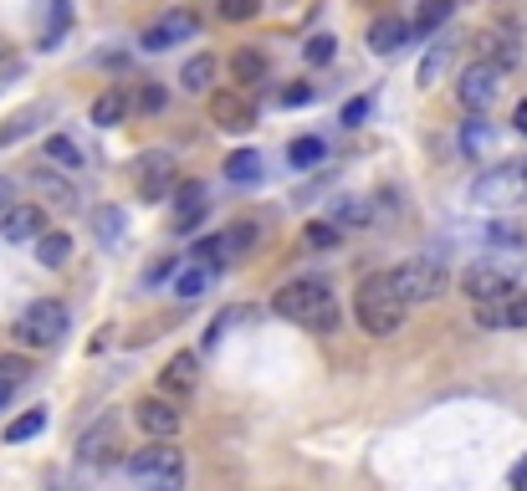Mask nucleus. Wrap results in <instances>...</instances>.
Segmentation results:
<instances>
[{
  "label": "nucleus",
  "instance_id": "nucleus-1",
  "mask_svg": "<svg viewBox=\"0 0 527 491\" xmlns=\"http://www.w3.org/2000/svg\"><path fill=\"white\" fill-rule=\"evenodd\" d=\"M272 312L297 328H313V333H333L343 323V312H338V297L323 277H297L287 282L277 297H272Z\"/></svg>",
  "mask_w": 527,
  "mask_h": 491
},
{
  "label": "nucleus",
  "instance_id": "nucleus-2",
  "mask_svg": "<svg viewBox=\"0 0 527 491\" xmlns=\"http://www.w3.org/2000/svg\"><path fill=\"white\" fill-rule=\"evenodd\" d=\"M405 302L394 297V287H389V277L379 272V277H369L359 292H354V318H359V328L369 333V338H389V333H400L405 328Z\"/></svg>",
  "mask_w": 527,
  "mask_h": 491
},
{
  "label": "nucleus",
  "instance_id": "nucleus-3",
  "mask_svg": "<svg viewBox=\"0 0 527 491\" xmlns=\"http://www.w3.org/2000/svg\"><path fill=\"white\" fill-rule=\"evenodd\" d=\"M128 481L139 491H185V456L169 440H154L128 456Z\"/></svg>",
  "mask_w": 527,
  "mask_h": 491
},
{
  "label": "nucleus",
  "instance_id": "nucleus-4",
  "mask_svg": "<svg viewBox=\"0 0 527 491\" xmlns=\"http://www.w3.org/2000/svg\"><path fill=\"white\" fill-rule=\"evenodd\" d=\"M67 338V307L57 297H36L16 318V343L21 348H57Z\"/></svg>",
  "mask_w": 527,
  "mask_h": 491
},
{
  "label": "nucleus",
  "instance_id": "nucleus-5",
  "mask_svg": "<svg viewBox=\"0 0 527 491\" xmlns=\"http://www.w3.org/2000/svg\"><path fill=\"white\" fill-rule=\"evenodd\" d=\"M394 297H400L405 307H420V302H435L446 292V266L441 261H430V256H415L405 266H394V272H384Z\"/></svg>",
  "mask_w": 527,
  "mask_h": 491
},
{
  "label": "nucleus",
  "instance_id": "nucleus-6",
  "mask_svg": "<svg viewBox=\"0 0 527 491\" xmlns=\"http://www.w3.org/2000/svg\"><path fill=\"white\" fill-rule=\"evenodd\" d=\"M471 200L487 205V210H512L517 200H527V164L517 159V164H497L487 174H476Z\"/></svg>",
  "mask_w": 527,
  "mask_h": 491
},
{
  "label": "nucleus",
  "instance_id": "nucleus-7",
  "mask_svg": "<svg viewBox=\"0 0 527 491\" xmlns=\"http://www.w3.org/2000/svg\"><path fill=\"white\" fill-rule=\"evenodd\" d=\"M502 67H492V62H471L466 72H461V82H456V98H461V108L466 113H487L497 98H502Z\"/></svg>",
  "mask_w": 527,
  "mask_h": 491
},
{
  "label": "nucleus",
  "instance_id": "nucleus-8",
  "mask_svg": "<svg viewBox=\"0 0 527 491\" xmlns=\"http://www.w3.org/2000/svg\"><path fill=\"white\" fill-rule=\"evenodd\" d=\"M210 123L226 128V133L256 128V103H251V93H241V87H221V93H210Z\"/></svg>",
  "mask_w": 527,
  "mask_h": 491
},
{
  "label": "nucleus",
  "instance_id": "nucleus-9",
  "mask_svg": "<svg viewBox=\"0 0 527 491\" xmlns=\"http://www.w3.org/2000/svg\"><path fill=\"white\" fill-rule=\"evenodd\" d=\"M195 31H200L195 11H169V16H159V21L144 26L139 47H144V52H169V47H180V41H190Z\"/></svg>",
  "mask_w": 527,
  "mask_h": 491
},
{
  "label": "nucleus",
  "instance_id": "nucleus-10",
  "mask_svg": "<svg viewBox=\"0 0 527 491\" xmlns=\"http://www.w3.org/2000/svg\"><path fill=\"white\" fill-rule=\"evenodd\" d=\"M461 292H466L471 307H476V302H497V297L517 292V282L502 272V266H492V261H471L466 272H461Z\"/></svg>",
  "mask_w": 527,
  "mask_h": 491
},
{
  "label": "nucleus",
  "instance_id": "nucleus-11",
  "mask_svg": "<svg viewBox=\"0 0 527 491\" xmlns=\"http://www.w3.org/2000/svg\"><path fill=\"white\" fill-rule=\"evenodd\" d=\"M476 328H487V333L527 328V292H507L497 302H476Z\"/></svg>",
  "mask_w": 527,
  "mask_h": 491
},
{
  "label": "nucleus",
  "instance_id": "nucleus-12",
  "mask_svg": "<svg viewBox=\"0 0 527 491\" xmlns=\"http://www.w3.org/2000/svg\"><path fill=\"white\" fill-rule=\"evenodd\" d=\"M139 425H144L149 440H174L185 430V410L174 405V399L154 394V399H139Z\"/></svg>",
  "mask_w": 527,
  "mask_h": 491
},
{
  "label": "nucleus",
  "instance_id": "nucleus-13",
  "mask_svg": "<svg viewBox=\"0 0 527 491\" xmlns=\"http://www.w3.org/2000/svg\"><path fill=\"white\" fill-rule=\"evenodd\" d=\"M174 185H180V169H174V159L169 154H144L139 159V195L154 205V200H164V195H174Z\"/></svg>",
  "mask_w": 527,
  "mask_h": 491
},
{
  "label": "nucleus",
  "instance_id": "nucleus-14",
  "mask_svg": "<svg viewBox=\"0 0 527 491\" xmlns=\"http://www.w3.org/2000/svg\"><path fill=\"white\" fill-rule=\"evenodd\" d=\"M41 231H47V205H11L0 215V241L11 246H31Z\"/></svg>",
  "mask_w": 527,
  "mask_h": 491
},
{
  "label": "nucleus",
  "instance_id": "nucleus-15",
  "mask_svg": "<svg viewBox=\"0 0 527 491\" xmlns=\"http://www.w3.org/2000/svg\"><path fill=\"white\" fill-rule=\"evenodd\" d=\"M517 57H522V41H517V31H507V26H487V31H476V62H492V67H517Z\"/></svg>",
  "mask_w": 527,
  "mask_h": 491
},
{
  "label": "nucleus",
  "instance_id": "nucleus-16",
  "mask_svg": "<svg viewBox=\"0 0 527 491\" xmlns=\"http://www.w3.org/2000/svg\"><path fill=\"white\" fill-rule=\"evenodd\" d=\"M205 215H210V195H205L200 180L174 185V215H169V226H174V231H195Z\"/></svg>",
  "mask_w": 527,
  "mask_h": 491
},
{
  "label": "nucleus",
  "instance_id": "nucleus-17",
  "mask_svg": "<svg viewBox=\"0 0 527 491\" xmlns=\"http://www.w3.org/2000/svg\"><path fill=\"white\" fill-rule=\"evenodd\" d=\"M77 461L82 466H113L118 461V425L113 420H98L93 430L77 440Z\"/></svg>",
  "mask_w": 527,
  "mask_h": 491
},
{
  "label": "nucleus",
  "instance_id": "nucleus-18",
  "mask_svg": "<svg viewBox=\"0 0 527 491\" xmlns=\"http://www.w3.org/2000/svg\"><path fill=\"white\" fill-rule=\"evenodd\" d=\"M215 272H221V266L215 261H205V256H190L185 266H174V297H185V302H195V297H205L210 287H215Z\"/></svg>",
  "mask_w": 527,
  "mask_h": 491
},
{
  "label": "nucleus",
  "instance_id": "nucleus-19",
  "mask_svg": "<svg viewBox=\"0 0 527 491\" xmlns=\"http://www.w3.org/2000/svg\"><path fill=\"white\" fill-rule=\"evenodd\" d=\"M195 384H200V359L195 353H174V359L164 364V374H159L164 399H185V394H195Z\"/></svg>",
  "mask_w": 527,
  "mask_h": 491
},
{
  "label": "nucleus",
  "instance_id": "nucleus-20",
  "mask_svg": "<svg viewBox=\"0 0 527 491\" xmlns=\"http://www.w3.org/2000/svg\"><path fill=\"white\" fill-rule=\"evenodd\" d=\"M369 52H379V57H394L410 41V21H400V16H374L369 21Z\"/></svg>",
  "mask_w": 527,
  "mask_h": 491
},
{
  "label": "nucleus",
  "instance_id": "nucleus-21",
  "mask_svg": "<svg viewBox=\"0 0 527 491\" xmlns=\"http://www.w3.org/2000/svg\"><path fill=\"white\" fill-rule=\"evenodd\" d=\"M231 77L241 82V93H251V87H261V82L272 77V67H267V57H261V52L241 47V52L231 57Z\"/></svg>",
  "mask_w": 527,
  "mask_h": 491
},
{
  "label": "nucleus",
  "instance_id": "nucleus-22",
  "mask_svg": "<svg viewBox=\"0 0 527 491\" xmlns=\"http://www.w3.org/2000/svg\"><path fill=\"white\" fill-rule=\"evenodd\" d=\"M36 261L52 266V272H62V266L72 261V236L67 231H41L36 236Z\"/></svg>",
  "mask_w": 527,
  "mask_h": 491
},
{
  "label": "nucleus",
  "instance_id": "nucleus-23",
  "mask_svg": "<svg viewBox=\"0 0 527 491\" xmlns=\"http://www.w3.org/2000/svg\"><path fill=\"white\" fill-rule=\"evenodd\" d=\"M123 118H128V93H123V87H108V93L93 98V123L98 128H118Z\"/></svg>",
  "mask_w": 527,
  "mask_h": 491
},
{
  "label": "nucleus",
  "instance_id": "nucleus-24",
  "mask_svg": "<svg viewBox=\"0 0 527 491\" xmlns=\"http://www.w3.org/2000/svg\"><path fill=\"white\" fill-rule=\"evenodd\" d=\"M31 379V364L26 359H16V353H0V410L16 399V389Z\"/></svg>",
  "mask_w": 527,
  "mask_h": 491
},
{
  "label": "nucleus",
  "instance_id": "nucleus-25",
  "mask_svg": "<svg viewBox=\"0 0 527 491\" xmlns=\"http://www.w3.org/2000/svg\"><path fill=\"white\" fill-rule=\"evenodd\" d=\"M492 139H497V133H492V123L471 113V118H466V128H461V154H466V159H481V154L492 149Z\"/></svg>",
  "mask_w": 527,
  "mask_h": 491
},
{
  "label": "nucleus",
  "instance_id": "nucleus-26",
  "mask_svg": "<svg viewBox=\"0 0 527 491\" xmlns=\"http://www.w3.org/2000/svg\"><path fill=\"white\" fill-rule=\"evenodd\" d=\"M210 82H215V57H190L185 67H180V87L185 93H210Z\"/></svg>",
  "mask_w": 527,
  "mask_h": 491
},
{
  "label": "nucleus",
  "instance_id": "nucleus-27",
  "mask_svg": "<svg viewBox=\"0 0 527 491\" xmlns=\"http://www.w3.org/2000/svg\"><path fill=\"white\" fill-rule=\"evenodd\" d=\"M226 180H231V185H256V180H261V154H256V149H236V154L226 159Z\"/></svg>",
  "mask_w": 527,
  "mask_h": 491
},
{
  "label": "nucleus",
  "instance_id": "nucleus-28",
  "mask_svg": "<svg viewBox=\"0 0 527 491\" xmlns=\"http://www.w3.org/2000/svg\"><path fill=\"white\" fill-rule=\"evenodd\" d=\"M31 185H36L41 195H47L52 205H62V210H72V205H77V190L62 180V174H47V169H41V174H31Z\"/></svg>",
  "mask_w": 527,
  "mask_h": 491
},
{
  "label": "nucleus",
  "instance_id": "nucleus-29",
  "mask_svg": "<svg viewBox=\"0 0 527 491\" xmlns=\"http://www.w3.org/2000/svg\"><path fill=\"white\" fill-rule=\"evenodd\" d=\"M302 246H313V251H333V246H343V231L333 226V220H307V226H302Z\"/></svg>",
  "mask_w": 527,
  "mask_h": 491
},
{
  "label": "nucleus",
  "instance_id": "nucleus-30",
  "mask_svg": "<svg viewBox=\"0 0 527 491\" xmlns=\"http://www.w3.org/2000/svg\"><path fill=\"white\" fill-rule=\"evenodd\" d=\"M67 26H72V6H67V0H47V31H41V47L52 52Z\"/></svg>",
  "mask_w": 527,
  "mask_h": 491
},
{
  "label": "nucleus",
  "instance_id": "nucleus-31",
  "mask_svg": "<svg viewBox=\"0 0 527 491\" xmlns=\"http://www.w3.org/2000/svg\"><path fill=\"white\" fill-rule=\"evenodd\" d=\"M323 154H328V149H323L318 133H302V139H292V144H287V159H292L297 169H313Z\"/></svg>",
  "mask_w": 527,
  "mask_h": 491
},
{
  "label": "nucleus",
  "instance_id": "nucleus-32",
  "mask_svg": "<svg viewBox=\"0 0 527 491\" xmlns=\"http://www.w3.org/2000/svg\"><path fill=\"white\" fill-rule=\"evenodd\" d=\"M451 16V0H425V6H420V16L410 21V36H430L435 26H441Z\"/></svg>",
  "mask_w": 527,
  "mask_h": 491
},
{
  "label": "nucleus",
  "instance_id": "nucleus-33",
  "mask_svg": "<svg viewBox=\"0 0 527 491\" xmlns=\"http://www.w3.org/2000/svg\"><path fill=\"white\" fill-rule=\"evenodd\" d=\"M47 159L57 169H82V149L67 139V133H52V139H47Z\"/></svg>",
  "mask_w": 527,
  "mask_h": 491
},
{
  "label": "nucleus",
  "instance_id": "nucleus-34",
  "mask_svg": "<svg viewBox=\"0 0 527 491\" xmlns=\"http://www.w3.org/2000/svg\"><path fill=\"white\" fill-rule=\"evenodd\" d=\"M41 430H47V410H31V415H21V420L6 425V440L21 445V440H31V435H41Z\"/></svg>",
  "mask_w": 527,
  "mask_h": 491
},
{
  "label": "nucleus",
  "instance_id": "nucleus-35",
  "mask_svg": "<svg viewBox=\"0 0 527 491\" xmlns=\"http://www.w3.org/2000/svg\"><path fill=\"white\" fill-rule=\"evenodd\" d=\"M93 231H98V241H103V246L123 241V210H113V205H108V210H98V215H93Z\"/></svg>",
  "mask_w": 527,
  "mask_h": 491
},
{
  "label": "nucleus",
  "instance_id": "nucleus-36",
  "mask_svg": "<svg viewBox=\"0 0 527 491\" xmlns=\"http://www.w3.org/2000/svg\"><path fill=\"white\" fill-rule=\"evenodd\" d=\"M446 62H451V47H446V41H441V47H430V52H425V62H420V87H430L435 77H441V72H446Z\"/></svg>",
  "mask_w": 527,
  "mask_h": 491
},
{
  "label": "nucleus",
  "instance_id": "nucleus-37",
  "mask_svg": "<svg viewBox=\"0 0 527 491\" xmlns=\"http://www.w3.org/2000/svg\"><path fill=\"white\" fill-rule=\"evenodd\" d=\"M36 118H41V108H26V113H16L6 128H0V144H16V139H26V133L36 128Z\"/></svg>",
  "mask_w": 527,
  "mask_h": 491
},
{
  "label": "nucleus",
  "instance_id": "nucleus-38",
  "mask_svg": "<svg viewBox=\"0 0 527 491\" xmlns=\"http://www.w3.org/2000/svg\"><path fill=\"white\" fill-rule=\"evenodd\" d=\"M333 226L343 231V226H369V205L364 200H343L338 210H333Z\"/></svg>",
  "mask_w": 527,
  "mask_h": 491
},
{
  "label": "nucleus",
  "instance_id": "nucleus-39",
  "mask_svg": "<svg viewBox=\"0 0 527 491\" xmlns=\"http://www.w3.org/2000/svg\"><path fill=\"white\" fill-rule=\"evenodd\" d=\"M333 52H338V41H333L328 31H318V36H313V41H307V47H302V57H307V62H313V67L333 62Z\"/></svg>",
  "mask_w": 527,
  "mask_h": 491
},
{
  "label": "nucleus",
  "instance_id": "nucleus-40",
  "mask_svg": "<svg viewBox=\"0 0 527 491\" xmlns=\"http://www.w3.org/2000/svg\"><path fill=\"white\" fill-rule=\"evenodd\" d=\"M215 11H221V21H251L261 11V0H221Z\"/></svg>",
  "mask_w": 527,
  "mask_h": 491
},
{
  "label": "nucleus",
  "instance_id": "nucleus-41",
  "mask_svg": "<svg viewBox=\"0 0 527 491\" xmlns=\"http://www.w3.org/2000/svg\"><path fill=\"white\" fill-rule=\"evenodd\" d=\"M487 241H497V246H522V226H507V220H497V226H487Z\"/></svg>",
  "mask_w": 527,
  "mask_h": 491
},
{
  "label": "nucleus",
  "instance_id": "nucleus-42",
  "mask_svg": "<svg viewBox=\"0 0 527 491\" xmlns=\"http://www.w3.org/2000/svg\"><path fill=\"white\" fill-rule=\"evenodd\" d=\"M241 318H246V312H241V307H226V312H221V318H215V328L205 333V343H221V333H226L231 323H241Z\"/></svg>",
  "mask_w": 527,
  "mask_h": 491
},
{
  "label": "nucleus",
  "instance_id": "nucleus-43",
  "mask_svg": "<svg viewBox=\"0 0 527 491\" xmlns=\"http://www.w3.org/2000/svg\"><path fill=\"white\" fill-rule=\"evenodd\" d=\"M139 108H144V113H159V108H164V87H154V82L139 87Z\"/></svg>",
  "mask_w": 527,
  "mask_h": 491
},
{
  "label": "nucleus",
  "instance_id": "nucleus-44",
  "mask_svg": "<svg viewBox=\"0 0 527 491\" xmlns=\"http://www.w3.org/2000/svg\"><path fill=\"white\" fill-rule=\"evenodd\" d=\"M369 118V98H354V103H343V123L354 128V123H364Z\"/></svg>",
  "mask_w": 527,
  "mask_h": 491
},
{
  "label": "nucleus",
  "instance_id": "nucleus-45",
  "mask_svg": "<svg viewBox=\"0 0 527 491\" xmlns=\"http://www.w3.org/2000/svg\"><path fill=\"white\" fill-rule=\"evenodd\" d=\"M282 103H287V108H302V103H313V87H307V82L287 87V93H282Z\"/></svg>",
  "mask_w": 527,
  "mask_h": 491
},
{
  "label": "nucleus",
  "instance_id": "nucleus-46",
  "mask_svg": "<svg viewBox=\"0 0 527 491\" xmlns=\"http://www.w3.org/2000/svg\"><path fill=\"white\" fill-rule=\"evenodd\" d=\"M164 277H174V261H159V266H149V277H144V282L154 287V282H164Z\"/></svg>",
  "mask_w": 527,
  "mask_h": 491
},
{
  "label": "nucleus",
  "instance_id": "nucleus-47",
  "mask_svg": "<svg viewBox=\"0 0 527 491\" xmlns=\"http://www.w3.org/2000/svg\"><path fill=\"white\" fill-rule=\"evenodd\" d=\"M11 205H16V185H11V180H0V215H6Z\"/></svg>",
  "mask_w": 527,
  "mask_h": 491
},
{
  "label": "nucleus",
  "instance_id": "nucleus-48",
  "mask_svg": "<svg viewBox=\"0 0 527 491\" xmlns=\"http://www.w3.org/2000/svg\"><path fill=\"white\" fill-rule=\"evenodd\" d=\"M512 123H517V133H522V139H527V98L517 103V113H512Z\"/></svg>",
  "mask_w": 527,
  "mask_h": 491
},
{
  "label": "nucleus",
  "instance_id": "nucleus-49",
  "mask_svg": "<svg viewBox=\"0 0 527 491\" xmlns=\"http://www.w3.org/2000/svg\"><path fill=\"white\" fill-rule=\"evenodd\" d=\"M517 491H527V466H522V476H517Z\"/></svg>",
  "mask_w": 527,
  "mask_h": 491
}]
</instances>
